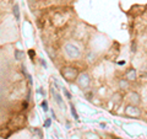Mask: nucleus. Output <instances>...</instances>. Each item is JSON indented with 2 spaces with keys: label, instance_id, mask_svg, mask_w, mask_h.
Listing matches in <instances>:
<instances>
[{
  "label": "nucleus",
  "instance_id": "obj_14",
  "mask_svg": "<svg viewBox=\"0 0 147 139\" xmlns=\"http://www.w3.org/2000/svg\"><path fill=\"white\" fill-rule=\"evenodd\" d=\"M50 126H52V119L47 118V119L44 121V128H49Z\"/></svg>",
  "mask_w": 147,
  "mask_h": 139
},
{
  "label": "nucleus",
  "instance_id": "obj_4",
  "mask_svg": "<svg viewBox=\"0 0 147 139\" xmlns=\"http://www.w3.org/2000/svg\"><path fill=\"white\" fill-rule=\"evenodd\" d=\"M125 113H126L127 116L137 117V116H140V114H141V111H140V108L137 107V106H135V105H129L127 107L125 108Z\"/></svg>",
  "mask_w": 147,
  "mask_h": 139
},
{
  "label": "nucleus",
  "instance_id": "obj_20",
  "mask_svg": "<svg viewBox=\"0 0 147 139\" xmlns=\"http://www.w3.org/2000/svg\"><path fill=\"white\" fill-rule=\"evenodd\" d=\"M40 63H42V65H43L44 68H47V63H45V61H43V59H42V61H40Z\"/></svg>",
  "mask_w": 147,
  "mask_h": 139
},
{
  "label": "nucleus",
  "instance_id": "obj_1",
  "mask_svg": "<svg viewBox=\"0 0 147 139\" xmlns=\"http://www.w3.org/2000/svg\"><path fill=\"white\" fill-rule=\"evenodd\" d=\"M60 74L66 81H74V80L77 79L80 73L76 68H74V67H65L60 70Z\"/></svg>",
  "mask_w": 147,
  "mask_h": 139
},
{
  "label": "nucleus",
  "instance_id": "obj_19",
  "mask_svg": "<svg viewBox=\"0 0 147 139\" xmlns=\"http://www.w3.org/2000/svg\"><path fill=\"white\" fill-rule=\"evenodd\" d=\"M131 48H132V52H136V44H131Z\"/></svg>",
  "mask_w": 147,
  "mask_h": 139
},
{
  "label": "nucleus",
  "instance_id": "obj_13",
  "mask_svg": "<svg viewBox=\"0 0 147 139\" xmlns=\"http://www.w3.org/2000/svg\"><path fill=\"white\" fill-rule=\"evenodd\" d=\"M40 106H42V108L45 111V112H47V111L49 110V107H48V101H47V100H43L42 104H40Z\"/></svg>",
  "mask_w": 147,
  "mask_h": 139
},
{
  "label": "nucleus",
  "instance_id": "obj_18",
  "mask_svg": "<svg viewBox=\"0 0 147 139\" xmlns=\"http://www.w3.org/2000/svg\"><path fill=\"white\" fill-rule=\"evenodd\" d=\"M22 107H24V110H26L27 107H28V101H27V100H26V101H25V102H24V104H22Z\"/></svg>",
  "mask_w": 147,
  "mask_h": 139
},
{
  "label": "nucleus",
  "instance_id": "obj_6",
  "mask_svg": "<svg viewBox=\"0 0 147 139\" xmlns=\"http://www.w3.org/2000/svg\"><path fill=\"white\" fill-rule=\"evenodd\" d=\"M125 78H126V80H129V81H134V80H136V78H137L136 69L130 68V69H129V70L126 72V74H125Z\"/></svg>",
  "mask_w": 147,
  "mask_h": 139
},
{
  "label": "nucleus",
  "instance_id": "obj_15",
  "mask_svg": "<svg viewBox=\"0 0 147 139\" xmlns=\"http://www.w3.org/2000/svg\"><path fill=\"white\" fill-rule=\"evenodd\" d=\"M28 55H30V58L31 59H33L36 57V52H34V49H30L28 50Z\"/></svg>",
  "mask_w": 147,
  "mask_h": 139
},
{
  "label": "nucleus",
  "instance_id": "obj_8",
  "mask_svg": "<svg viewBox=\"0 0 147 139\" xmlns=\"http://www.w3.org/2000/svg\"><path fill=\"white\" fill-rule=\"evenodd\" d=\"M130 101L134 105H137V104H140V95L137 94L136 91H132L131 94H130Z\"/></svg>",
  "mask_w": 147,
  "mask_h": 139
},
{
  "label": "nucleus",
  "instance_id": "obj_16",
  "mask_svg": "<svg viewBox=\"0 0 147 139\" xmlns=\"http://www.w3.org/2000/svg\"><path fill=\"white\" fill-rule=\"evenodd\" d=\"M63 91H64V95L66 96V99H69V100H71V94L66 89H63Z\"/></svg>",
  "mask_w": 147,
  "mask_h": 139
},
{
  "label": "nucleus",
  "instance_id": "obj_9",
  "mask_svg": "<svg viewBox=\"0 0 147 139\" xmlns=\"http://www.w3.org/2000/svg\"><path fill=\"white\" fill-rule=\"evenodd\" d=\"M12 12H13V16H15V20L18 22L20 21V6H18V4H15V5H13Z\"/></svg>",
  "mask_w": 147,
  "mask_h": 139
},
{
  "label": "nucleus",
  "instance_id": "obj_12",
  "mask_svg": "<svg viewBox=\"0 0 147 139\" xmlns=\"http://www.w3.org/2000/svg\"><path fill=\"white\" fill-rule=\"evenodd\" d=\"M71 114L74 116V118H75L76 121H79V114H77L76 108H75V106H74V105H71Z\"/></svg>",
  "mask_w": 147,
  "mask_h": 139
},
{
  "label": "nucleus",
  "instance_id": "obj_5",
  "mask_svg": "<svg viewBox=\"0 0 147 139\" xmlns=\"http://www.w3.org/2000/svg\"><path fill=\"white\" fill-rule=\"evenodd\" d=\"M52 91V94H53V97H54V101L57 102V105L60 107V110H65V104H64V100H63V97L60 94H58L57 91H54V89L50 90Z\"/></svg>",
  "mask_w": 147,
  "mask_h": 139
},
{
  "label": "nucleus",
  "instance_id": "obj_2",
  "mask_svg": "<svg viewBox=\"0 0 147 139\" xmlns=\"http://www.w3.org/2000/svg\"><path fill=\"white\" fill-rule=\"evenodd\" d=\"M64 50H65V54L67 55L70 59H77L80 58L81 55V52L77 46L72 44V43H67L65 44V47H64Z\"/></svg>",
  "mask_w": 147,
  "mask_h": 139
},
{
  "label": "nucleus",
  "instance_id": "obj_11",
  "mask_svg": "<svg viewBox=\"0 0 147 139\" xmlns=\"http://www.w3.org/2000/svg\"><path fill=\"white\" fill-rule=\"evenodd\" d=\"M119 86H120V89H124V90L129 89V80H126V79H121V80L119 81Z\"/></svg>",
  "mask_w": 147,
  "mask_h": 139
},
{
  "label": "nucleus",
  "instance_id": "obj_7",
  "mask_svg": "<svg viewBox=\"0 0 147 139\" xmlns=\"http://www.w3.org/2000/svg\"><path fill=\"white\" fill-rule=\"evenodd\" d=\"M11 134H12L11 128H9V127H3V128H0V137L7 138V137H10Z\"/></svg>",
  "mask_w": 147,
  "mask_h": 139
},
{
  "label": "nucleus",
  "instance_id": "obj_17",
  "mask_svg": "<svg viewBox=\"0 0 147 139\" xmlns=\"http://www.w3.org/2000/svg\"><path fill=\"white\" fill-rule=\"evenodd\" d=\"M32 132H33V133H37L39 137H42V133H40L39 129H36V128H34V129H32Z\"/></svg>",
  "mask_w": 147,
  "mask_h": 139
},
{
  "label": "nucleus",
  "instance_id": "obj_3",
  "mask_svg": "<svg viewBox=\"0 0 147 139\" xmlns=\"http://www.w3.org/2000/svg\"><path fill=\"white\" fill-rule=\"evenodd\" d=\"M76 82H77V85H79L81 89L84 90V89H87V87L90 86L91 78H90L88 74L82 73V74H79V76H77V79H76Z\"/></svg>",
  "mask_w": 147,
  "mask_h": 139
},
{
  "label": "nucleus",
  "instance_id": "obj_21",
  "mask_svg": "<svg viewBox=\"0 0 147 139\" xmlns=\"http://www.w3.org/2000/svg\"><path fill=\"white\" fill-rule=\"evenodd\" d=\"M118 64H119V65H124V64H125V61H123V62H119Z\"/></svg>",
  "mask_w": 147,
  "mask_h": 139
},
{
  "label": "nucleus",
  "instance_id": "obj_10",
  "mask_svg": "<svg viewBox=\"0 0 147 139\" xmlns=\"http://www.w3.org/2000/svg\"><path fill=\"white\" fill-rule=\"evenodd\" d=\"M25 57V52H22L20 49H15V59L16 61H22Z\"/></svg>",
  "mask_w": 147,
  "mask_h": 139
}]
</instances>
